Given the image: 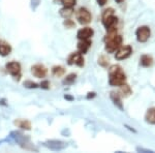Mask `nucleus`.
<instances>
[{"mask_svg":"<svg viewBox=\"0 0 155 153\" xmlns=\"http://www.w3.org/2000/svg\"><path fill=\"white\" fill-rule=\"evenodd\" d=\"M109 83L111 86H120L126 81V76L119 65H112L109 69Z\"/></svg>","mask_w":155,"mask_h":153,"instance_id":"1","label":"nucleus"},{"mask_svg":"<svg viewBox=\"0 0 155 153\" xmlns=\"http://www.w3.org/2000/svg\"><path fill=\"white\" fill-rule=\"evenodd\" d=\"M122 46V36L116 34L114 37L106 41V51L107 53H115Z\"/></svg>","mask_w":155,"mask_h":153,"instance_id":"2","label":"nucleus"},{"mask_svg":"<svg viewBox=\"0 0 155 153\" xmlns=\"http://www.w3.org/2000/svg\"><path fill=\"white\" fill-rule=\"evenodd\" d=\"M77 19H78V21H79L80 24L87 25L91 22L92 16L86 7H81V8H80L77 12Z\"/></svg>","mask_w":155,"mask_h":153,"instance_id":"3","label":"nucleus"},{"mask_svg":"<svg viewBox=\"0 0 155 153\" xmlns=\"http://www.w3.org/2000/svg\"><path fill=\"white\" fill-rule=\"evenodd\" d=\"M6 71L8 72L11 76H12L14 78H18V80L21 78V71H22V67L21 64L17 61H12L8 62L6 64Z\"/></svg>","mask_w":155,"mask_h":153,"instance_id":"4","label":"nucleus"},{"mask_svg":"<svg viewBox=\"0 0 155 153\" xmlns=\"http://www.w3.org/2000/svg\"><path fill=\"white\" fill-rule=\"evenodd\" d=\"M150 35H151V31H150L149 27H147V26L140 27L136 31L137 39V42H146L149 39Z\"/></svg>","mask_w":155,"mask_h":153,"instance_id":"5","label":"nucleus"},{"mask_svg":"<svg viewBox=\"0 0 155 153\" xmlns=\"http://www.w3.org/2000/svg\"><path fill=\"white\" fill-rule=\"evenodd\" d=\"M132 53V48L130 46H124V47H120L118 50L116 51L115 54V58L117 60H124L126 58H128Z\"/></svg>","mask_w":155,"mask_h":153,"instance_id":"6","label":"nucleus"},{"mask_svg":"<svg viewBox=\"0 0 155 153\" xmlns=\"http://www.w3.org/2000/svg\"><path fill=\"white\" fill-rule=\"evenodd\" d=\"M67 63L69 65H77V66L82 67L84 65V58L80 52H74V53H71L68 56Z\"/></svg>","mask_w":155,"mask_h":153,"instance_id":"7","label":"nucleus"},{"mask_svg":"<svg viewBox=\"0 0 155 153\" xmlns=\"http://www.w3.org/2000/svg\"><path fill=\"white\" fill-rule=\"evenodd\" d=\"M31 72L34 77L37 78V79H42L47 76L48 74V69L46 68V66L42 64H34L33 66L31 67Z\"/></svg>","mask_w":155,"mask_h":153,"instance_id":"8","label":"nucleus"},{"mask_svg":"<svg viewBox=\"0 0 155 153\" xmlns=\"http://www.w3.org/2000/svg\"><path fill=\"white\" fill-rule=\"evenodd\" d=\"M94 34V31L90 27H84V28L80 29L77 33V36L79 39H90Z\"/></svg>","mask_w":155,"mask_h":153,"instance_id":"9","label":"nucleus"},{"mask_svg":"<svg viewBox=\"0 0 155 153\" xmlns=\"http://www.w3.org/2000/svg\"><path fill=\"white\" fill-rule=\"evenodd\" d=\"M91 45L92 42L90 39H80V42H78V51L82 55L86 54L90 49V47H91Z\"/></svg>","mask_w":155,"mask_h":153,"instance_id":"10","label":"nucleus"},{"mask_svg":"<svg viewBox=\"0 0 155 153\" xmlns=\"http://www.w3.org/2000/svg\"><path fill=\"white\" fill-rule=\"evenodd\" d=\"M12 46L5 41H0V56L6 57L11 54Z\"/></svg>","mask_w":155,"mask_h":153,"instance_id":"11","label":"nucleus"},{"mask_svg":"<svg viewBox=\"0 0 155 153\" xmlns=\"http://www.w3.org/2000/svg\"><path fill=\"white\" fill-rule=\"evenodd\" d=\"M117 18L114 16H111V17H109V18H107L106 20H104L102 21V24H104V26L106 27L107 29H109V28H112V27H116V25H117Z\"/></svg>","mask_w":155,"mask_h":153,"instance_id":"12","label":"nucleus"},{"mask_svg":"<svg viewBox=\"0 0 155 153\" xmlns=\"http://www.w3.org/2000/svg\"><path fill=\"white\" fill-rule=\"evenodd\" d=\"M146 121L150 124H155V108H150L145 116Z\"/></svg>","mask_w":155,"mask_h":153,"instance_id":"13","label":"nucleus"},{"mask_svg":"<svg viewBox=\"0 0 155 153\" xmlns=\"http://www.w3.org/2000/svg\"><path fill=\"white\" fill-rule=\"evenodd\" d=\"M140 63L144 67H149L153 63V58L150 55H143L140 59Z\"/></svg>","mask_w":155,"mask_h":153,"instance_id":"14","label":"nucleus"},{"mask_svg":"<svg viewBox=\"0 0 155 153\" xmlns=\"http://www.w3.org/2000/svg\"><path fill=\"white\" fill-rule=\"evenodd\" d=\"M60 16L62 17V18L64 19H69L71 17L74 15V9H72V7H65L63 6V8L60 9Z\"/></svg>","mask_w":155,"mask_h":153,"instance_id":"15","label":"nucleus"},{"mask_svg":"<svg viewBox=\"0 0 155 153\" xmlns=\"http://www.w3.org/2000/svg\"><path fill=\"white\" fill-rule=\"evenodd\" d=\"M15 124H16L17 126L21 127L22 129H25V130L31 129V123H30V121H28V120H17V121L15 122Z\"/></svg>","mask_w":155,"mask_h":153,"instance_id":"16","label":"nucleus"},{"mask_svg":"<svg viewBox=\"0 0 155 153\" xmlns=\"http://www.w3.org/2000/svg\"><path fill=\"white\" fill-rule=\"evenodd\" d=\"M52 74L55 77H62L64 74H65V69H64L63 66H60V65H56L52 68Z\"/></svg>","mask_w":155,"mask_h":153,"instance_id":"17","label":"nucleus"},{"mask_svg":"<svg viewBox=\"0 0 155 153\" xmlns=\"http://www.w3.org/2000/svg\"><path fill=\"white\" fill-rule=\"evenodd\" d=\"M111 98L117 107H119L120 109H122V100H121V96H120L119 93L111 92Z\"/></svg>","mask_w":155,"mask_h":153,"instance_id":"18","label":"nucleus"},{"mask_svg":"<svg viewBox=\"0 0 155 153\" xmlns=\"http://www.w3.org/2000/svg\"><path fill=\"white\" fill-rule=\"evenodd\" d=\"M120 93H121L123 96H125V97H127V96H129V95L131 94V89H130V87L128 86L127 84H122V85H120Z\"/></svg>","mask_w":155,"mask_h":153,"instance_id":"19","label":"nucleus"},{"mask_svg":"<svg viewBox=\"0 0 155 153\" xmlns=\"http://www.w3.org/2000/svg\"><path fill=\"white\" fill-rule=\"evenodd\" d=\"M76 79H77V75L76 74H71V75H68L65 79H64L63 83L66 85H71V84H72V83H74Z\"/></svg>","mask_w":155,"mask_h":153,"instance_id":"20","label":"nucleus"},{"mask_svg":"<svg viewBox=\"0 0 155 153\" xmlns=\"http://www.w3.org/2000/svg\"><path fill=\"white\" fill-rule=\"evenodd\" d=\"M113 15H114V9L112 8V7H110V8L106 9V11L102 12V17H101L102 21H104V20H106L107 18H109V17L113 16Z\"/></svg>","mask_w":155,"mask_h":153,"instance_id":"21","label":"nucleus"},{"mask_svg":"<svg viewBox=\"0 0 155 153\" xmlns=\"http://www.w3.org/2000/svg\"><path fill=\"white\" fill-rule=\"evenodd\" d=\"M61 3L65 7H74L77 3V0H61Z\"/></svg>","mask_w":155,"mask_h":153,"instance_id":"22","label":"nucleus"},{"mask_svg":"<svg viewBox=\"0 0 155 153\" xmlns=\"http://www.w3.org/2000/svg\"><path fill=\"white\" fill-rule=\"evenodd\" d=\"M24 86L26 87V88L32 89V88H37V87H38V85H37L36 83L32 82V81H25L24 82Z\"/></svg>","mask_w":155,"mask_h":153,"instance_id":"23","label":"nucleus"},{"mask_svg":"<svg viewBox=\"0 0 155 153\" xmlns=\"http://www.w3.org/2000/svg\"><path fill=\"white\" fill-rule=\"evenodd\" d=\"M63 25L66 27V28L71 29V28H74V22L71 21V20H69V19H65V21H64Z\"/></svg>","mask_w":155,"mask_h":153,"instance_id":"24","label":"nucleus"},{"mask_svg":"<svg viewBox=\"0 0 155 153\" xmlns=\"http://www.w3.org/2000/svg\"><path fill=\"white\" fill-rule=\"evenodd\" d=\"M39 87H41V89H49L50 88V82L48 81V80H44L41 84H39Z\"/></svg>","mask_w":155,"mask_h":153,"instance_id":"25","label":"nucleus"},{"mask_svg":"<svg viewBox=\"0 0 155 153\" xmlns=\"http://www.w3.org/2000/svg\"><path fill=\"white\" fill-rule=\"evenodd\" d=\"M107 0H97V3H98V5L104 6V4L107 3Z\"/></svg>","mask_w":155,"mask_h":153,"instance_id":"26","label":"nucleus"},{"mask_svg":"<svg viewBox=\"0 0 155 153\" xmlns=\"http://www.w3.org/2000/svg\"><path fill=\"white\" fill-rule=\"evenodd\" d=\"M115 1H116L117 3H121V2H123L124 0H115Z\"/></svg>","mask_w":155,"mask_h":153,"instance_id":"27","label":"nucleus"}]
</instances>
